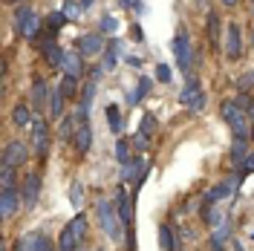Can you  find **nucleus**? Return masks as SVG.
I'll return each mask as SVG.
<instances>
[{"label": "nucleus", "instance_id": "f257e3e1", "mask_svg": "<svg viewBox=\"0 0 254 251\" xmlns=\"http://www.w3.org/2000/svg\"><path fill=\"white\" fill-rule=\"evenodd\" d=\"M98 220H101L104 234L113 237V240H122V237L127 234V228H130V225H125V222H122L119 211H113L110 202H98Z\"/></svg>", "mask_w": 254, "mask_h": 251}, {"label": "nucleus", "instance_id": "f03ea898", "mask_svg": "<svg viewBox=\"0 0 254 251\" xmlns=\"http://www.w3.org/2000/svg\"><path fill=\"white\" fill-rule=\"evenodd\" d=\"M222 119L231 125V130H234V136L237 139H249V125H246V113H243V107H240L237 101H222Z\"/></svg>", "mask_w": 254, "mask_h": 251}, {"label": "nucleus", "instance_id": "7ed1b4c3", "mask_svg": "<svg viewBox=\"0 0 254 251\" xmlns=\"http://www.w3.org/2000/svg\"><path fill=\"white\" fill-rule=\"evenodd\" d=\"M15 29L23 35V38H35L38 29H41V17L32 12L29 6H17L15 12Z\"/></svg>", "mask_w": 254, "mask_h": 251}, {"label": "nucleus", "instance_id": "20e7f679", "mask_svg": "<svg viewBox=\"0 0 254 251\" xmlns=\"http://www.w3.org/2000/svg\"><path fill=\"white\" fill-rule=\"evenodd\" d=\"M179 101H182L185 107H190V113L205 110V93L199 90V81H196V78H188L185 90L179 93Z\"/></svg>", "mask_w": 254, "mask_h": 251}, {"label": "nucleus", "instance_id": "39448f33", "mask_svg": "<svg viewBox=\"0 0 254 251\" xmlns=\"http://www.w3.org/2000/svg\"><path fill=\"white\" fill-rule=\"evenodd\" d=\"M26 159H29V150H26V144L20 139L9 141V144L3 147V165H9V168H20Z\"/></svg>", "mask_w": 254, "mask_h": 251}, {"label": "nucleus", "instance_id": "423d86ee", "mask_svg": "<svg viewBox=\"0 0 254 251\" xmlns=\"http://www.w3.org/2000/svg\"><path fill=\"white\" fill-rule=\"evenodd\" d=\"M32 141H35V156H47V147H49V127L44 119H35L32 125Z\"/></svg>", "mask_w": 254, "mask_h": 251}, {"label": "nucleus", "instance_id": "0eeeda50", "mask_svg": "<svg viewBox=\"0 0 254 251\" xmlns=\"http://www.w3.org/2000/svg\"><path fill=\"white\" fill-rule=\"evenodd\" d=\"M174 58H176V66L179 69H188L190 66V44H188V35L179 32L174 38Z\"/></svg>", "mask_w": 254, "mask_h": 251}, {"label": "nucleus", "instance_id": "6e6552de", "mask_svg": "<svg viewBox=\"0 0 254 251\" xmlns=\"http://www.w3.org/2000/svg\"><path fill=\"white\" fill-rule=\"evenodd\" d=\"M144 173H147V165H144L142 156H136V159H130V162L125 165L122 179H125V182H133V179H136V190H139V185L144 182Z\"/></svg>", "mask_w": 254, "mask_h": 251}, {"label": "nucleus", "instance_id": "1a4fd4ad", "mask_svg": "<svg viewBox=\"0 0 254 251\" xmlns=\"http://www.w3.org/2000/svg\"><path fill=\"white\" fill-rule=\"evenodd\" d=\"M240 52H243V44H240V26L237 23H228V32H225V55L231 61H237Z\"/></svg>", "mask_w": 254, "mask_h": 251}, {"label": "nucleus", "instance_id": "9d476101", "mask_svg": "<svg viewBox=\"0 0 254 251\" xmlns=\"http://www.w3.org/2000/svg\"><path fill=\"white\" fill-rule=\"evenodd\" d=\"M38 193H41V176L38 173H29L23 179V202L29 205H38Z\"/></svg>", "mask_w": 254, "mask_h": 251}, {"label": "nucleus", "instance_id": "9b49d317", "mask_svg": "<svg viewBox=\"0 0 254 251\" xmlns=\"http://www.w3.org/2000/svg\"><path fill=\"white\" fill-rule=\"evenodd\" d=\"M93 98H95V84H87L84 87V95H81L78 101V110H75V122H81V125H87V116H90V107H93Z\"/></svg>", "mask_w": 254, "mask_h": 251}, {"label": "nucleus", "instance_id": "f8f14e48", "mask_svg": "<svg viewBox=\"0 0 254 251\" xmlns=\"http://www.w3.org/2000/svg\"><path fill=\"white\" fill-rule=\"evenodd\" d=\"M20 205V196H17L15 188H3V196H0V214L3 217H12Z\"/></svg>", "mask_w": 254, "mask_h": 251}, {"label": "nucleus", "instance_id": "ddd939ff", "mask_svg": "<svg viewBox=\"0 0 254 251\" xmlns=\"http://www.w3.org/2000/svg\"><path fill=\"white\" fill-rule=\"evenodd\" d=\"M116 211H119V217H122V222L125 225H130L133 222V211H130V196H127V190L125 188H119L116 190Z\"/></svg>", "mask_w": 254, "mask_h": 251}, {"label": "nucleus", "instance_id": "4468645a", "mask_svg": "<svg viewBox=\"0 0 254 251\" xmlns=\"http://www.w3.org/2000/svg\"><path fill=\"white\" fill-rule=\"evenodd\" d=\"M78 49H81V55H98L101 49H104V44H101V35H84L78 41Z\"/></svg>", "mask_w": 254, "mask_h": 251}, {"label": "nucleus", "instance_id": "2eb2a0df", "mask_svg": "<svg viewBox=\"0 0 254 251\" xmlns=\"http://www.w3.org/2000/svg\"><path fill=\"white\" fill-rule=\"evenodd\" d=\"M44 58H47L49 66H55V69H58V66H64V58H66V52H64L58 44L47 41V44H44Z\"/></svg>", "mask_w": 254, "mask_h": 251}, {"label": "nucleus", "instance_id": "dca6fc26", "mask_svg": "<svg viewBox=\"0 0 254 251\" xmlns=\"http://www.w3.org/2000/svg\"><path fill=\"white\" fill-rule=\"evenodd\" d=\"M234 188H237V182H234V179H225V182H220L217 188L208 190L205 202H217V199H225V196H231V193H234Z\"/></svg>", "mask_w": 254, "mask_h": 251}, {"label": "nucleus", "instance_id": "f3484780", "mask_svg": "<svg viewBox=\"0 0 254 251\" xmlns=\"http://www.w3.org/2000/svg\"><path fill=\"white\" fill-rule=\"evenodd\" d=\"M72 141H75V150H78L81 156H84V153L90 150V144H93V127H90V125H81Z\"/></svg>", "mask_w": 254, "mask_h": 251}, {"label": "nucleus", "instance_id": "a211bd4d", "mask_svg": "<svg viewBox=\"0 0 254 251\" xmlns=\"http://www.w3.org/2000/svg\"><path fill=\"white\" fill-rule=\"evenodd\" d=\"M66 228L72 231L75 243L81 246V243H84V237H87V217H84V214H75V217H72V222H69Z\"/></svg>", "mask_w": 254, "mask_h": 251}, {"label": "nucleus", "instance_id": "6ab92c4d", "mask_svg": "<svg viewBox=\"0 0 254 251\" xmlns=\"http://www.w3.org/2000/svg\"><path fill=\"white\" fill-rule=\"evenodd\" d=\"M32 101H35V110H44V104L49 101V90L41 78L35 81V87H32Z\"/></svg>", "mask_w": 254, "mask_h": 251}, {"label": "nucleus", "instance_id": "aec40b11", "mask_svg": "<svg viewBox=\"0 0 254 251\" xmlns=\"http://www.w3.org/2000/svg\"><path fill=\"white\" fill-rule=\"evenodd\" d=\"M147 90H150V78H142L136 90H130V93H127V104H133V107H136V104H142V98L147 95Z\"/></svg>", "mask_w": 254, "mask_h": 251}, {"label": "nucleus", "instance_id": "412c9836", "mask_svg": "<svg viewBox=\"0 0 254 251\" xmlns=\"http://www.w3.org/2000/svg\"><path fill=\"white\" fill-rule=\"evenodd\" d=\"M49 116L52 119H64V93L61 90H55V93L49 95Z\"/></svg>", "mask_w": 254, "mask_h": 251}, {"label": "nucleus", "instance_id": "4be33fe9", "mask_svg": "<svg viewBox=\"0 0 254 251\" xmlns=\"http://www.w3.org/2000/svg\"><path fill=\"white\" fill-rule=\"evenodd\" d=\"M64 66H66V75H75V78L84 72V66H81V55H75V52H66Z\"/></svg>", "mask_w": 254, "mask_h": 251}, {"label": "nucleus", "instance_id": "5701e85b", "mask_svg": "<svg viewBox=\"0 0 254 251\" xmlns=\"http://www.w3.org/2000/svg\"><path fill=\"white\" fill-rule=\"evenodd\" d=\"M159 246H162V251H176L174 234H171V225H159Z\"/></svg>", "mask_w": 254, "mask_h": 251}, {"label": "nucleus", "instance_id": "b1692460", "mask_svg": "<svg viewBox=\"0 0 254 251\" xmlns=\"http://www.w3.org/2000/svg\"><path fill=\"white\" fill-rule=\"evenodd\" d=\"M58 90L64 93V98H75L78 95V81H75V75H64Z\"/></svg>", "mask_w": 254, "mask_h": 251}, {"label": "nucleus", "instance_id": "393cba45", "mask_svg": "<svg viewBox=\"0 0 254 251\" xmlns=\"http://www.w3.org/2000/svg\"><path fill=\"white\" fill-rule=\"evenodd\" d=\"M208 41H211L214 47L220 44V15H214V12L208 15Z\"/></svg>", "mask_w": 254, "mask_h": 251}, {"label": "nucleus", "instance_id": "a878e982", "mask_svg": "<svg viewBox=\"0 0 254 251\" xmlns=\"http://www.w3.org/2000/svg\"><path fill=\"white\" fill-rule=\"evenodd\" d=\"M75 249H78V243H75L72 231H69V228H64L61 237H58V251H75Z\"/></svg>", "mask_w": 254, "mask_h": 251}, {"label": "nucleus", "instance_id": "bb28decb", "mask_svg": "<svg viewBox=\"0 0 254 251\" xmlns=\"http://www.w3.org/2000/svg\"><path fill=\"white\" fill-rule=\"evenodd\" d=\"M119 49H122V44H119V41H110L107 55H104V66H101V69H116V61H119V58H116V52H119Z\"/></svg>", "mask_w": 254, "mask_h": 251}, {"label": "nucleus", "instance_id": "cd10ccee", "mask_svg": "<svg viewBox=\"0 0 254 251\" xmlns=\"http://www.w3.org/2000/svg\"><path fill=\"white\" fill-rule=\"evenodd\" d=\"M75 127H72V119H61V130H58V139L61 141H72L75 139Z\"/></svg>", "mask_w": 254, "mask_h": 251}, {"label": "nucleus", "instance_id": "c85d7f7f", "mask_svg": "<svg viewBox=\"0 0 254 251\" xmlns=\"http://www.w3.org/2000/svg\"><path fill=\"white\" fill-rule=\"evenodd\" d=\"M107 125H110L113 133H119V130H122V113H119V107H116V104H110V107H107Z\"/></svg>", "mask_w": 254, "mask_h": 251}, {"label": "nucleus", "instance_id": "c756f323", "mask_svg": "<svg viewBox=\"0 0 254 251\" xmlns=\"http://www.w3.org/2000/svg\"><path fill=\"white\" fill-rule=\"evenodd\" d=\"M32 251H52L49 237H47V234H38V231H32Z\"/></svg>", "mask_w": 254, "mask_h": 251}, {"label": "nucleus", "instance_id": "7c9ffc66", "mask_svg": "<svg viewBox=\"0 0 254 251\" xmlns=\"http://www.w3.org/2000/svg\"><path fill=\"white\" fill-rule=\"evenodd\" d=\"M12 122H15L17 127H26L29 125V110H26L23 104H17L15 110H12Z\"/></svg>", "mask_w": 254, "mask_h": 251}, {"label": "nucleus", "instance_id": "2f4dec72", "mask_svg": "<svg viewBox=\"0 0 254 251\" xmlns=\"http://www.w3.org/2000/svg\"><path fill=\"white\" fill-rule=\"evenodd\" d=\"M61 12L66 15V20H78V15H81V3H75V0H66Z\"/></svg>", "mask_w": 254, "mask_h": 251}, {"label": "nucleus", "instance_id": "473e14b6", "mask_svg": "<svg viewBox=\"0 0 254 251\" xmlns=\"http://www.w3.org/2000/svg\"><path fill=\"white\" fill-rule=\"evenodd\" d=\"M0 179H3V188H15V168L0 165Z\"/></svg>", "mask_w": 254, "mask_h": 251}, {"label": "nucleus", "instance_id": "72a5a7b5", "mask_svg": "<svg viewBox=\"0 0 254 251\" xmlns=\"http://www.w3.org/2000/svg\"><path fill=\"white\" fill-rule=\"evenodd\" d=\"M231 159H234V162L249 159L246 156V139H234V144H231Z\"/></svg>", "mask_w": 254, "mask_h": 251}, {"label": "nucleus", "instance_id": "f704fd0d", "mask_svg": "<svg viewBox=\"0 0 254 251\" xmlns=\"http://www.w3.org/2000/svg\"><path fill=\"white\" fill-rule=\"evenodd\" d=\"M116 162H119V165H127V162H130V150H127V141H116Z\"/></svg>", "mask_w": 254, "mask_h": 251}, {"label": "nucleus", "instance_id": "c9c22d12", "mask_svg": "<svg viewBox=\"0 0 254 251\" xmlns=\"http://www.w3.org/2000/svg\"><path fill=\"white\" fill-rule=\"evenodd\" d=\"M153 130H156V116H153V113H147V116L142 119V130H139V133H142V136H150Z\"/></svg>", "mask_w": 254, "mask_h": 251}, {"label": "nucleus", "instance_id": "e433bc0d", "mask_svg": "<svg viewBox=\"0 0 254 251\" xmlns=\"http://www.w3.org/2000/svg\"><path fill=\"white\" fill-rule=\"evenodd\" d=\"M116 29H119V20H116L113 15L101 17V32H116Z\"/></svg>", "mask_w": 254, "mask_h": 251}, {"label": "nucleus", "instance_id": "4c0bfd02", "mask_svg": "<svg viewBox=\"0 0 254 251\" xmlns=\"http://www.w3.org/2000/svg\"><path fill=\"white\" fill-rule=\"evenodd\" d=\"M64 23H66V15H64V12H55V15H49V26H52V29H61Z\"/></svg>", "mask_w": 254, "mask_h": 251}, {"label": "nucleus", "instance_id": "58836bf2", "mask_svg": "<svg viewBox=\"0 0 254 251\" xmlns=\"http://www.w3.org/2000/svg\"><path fill=\"white\" fill-rule=\"evenodd\" d=\"M156 78L162 81V84H168V81H171V69H168L165 63H159V66H156Z\"/></svg>", "mask_w": 254, "mask_h": 251}, {"label": "nucleus", "instance_id": "ea45409f", "mask_svg": "<svg viewBox=\"0 0 254 251\" xmlns=\"http://www.w3.org/2000/svg\"><path fill=\"white\" fill-rule=\"evenodd\" d=\"M249 84H254V72H246V75H243V78L237 81V87H240V90H246Z\"/></svg>", "mask_w": 254, "mask_h": 251}, {"label": "nucleus", "instance_id": "a19ab883", "mask_svg": "<svg viewBox=\"0 0 254 251\" xmlns=\"http://www.w3.org/2000/svg\"><path fill=\"white\" fill-rule=\"evenodd\" d=\"M72 205H81V185L78 182L72 185Z\"/></svg>", "mask_w": 254, "mask_h": 251}, {"label": "nucleus", "instance_id": "79ce46f5", "mask_svg": "<svg viewBox=\"0 0 254 251\" xmlns=\"http://www.w3.org/2000/svg\"><path fill=\"white\" fill-rule=\"evenodd\" d=\"M252 171H254V153H249L246 165H243V173H252Z\"/></svg>", "mask_w": 254, "mask_h": 251}, {"label": "nucleus", "instance_id": "37998d69", "mask_svg": "<svg viewBox=\"0 0 254 251\" xmlns=\"http://www.w3.org/2000/svg\"><path fill=\"white\" fill-rule=\"evenodd\" d=\"M93 3H95V0H81V9H90Z\"/></svg>", "mask_w": 254, "mask_h": 251}, {"label": "nucleus", "instance_id": "c03bdc74", "mask_svg": "<svg viewBox=\"0 0 254 251\" xmlns=\"http://www.w3.org/2000/svg\"><path fill=\"white\" fill-rule=\"evenodd\" d=\"M127 6H136V9H142V3H139V0H125Z\"/></svg>", "mask_w": 254, "mask_h": 251}, {"label": "nucleus", "instance_id": "a18cd8bd", "mask_svg": "<svg viewBox=\"0 0 254 251\" xmlns=\"http://www.w3.org/2000/svg\"><path fill=\"white\" fill-rule=\"evenodd\" d=\"M222 3H225V6H234V3H237V0H222Z\"/></svg>", "mask_w": 254, "mask_h": 251}, {"label": "nucleus", "instance_id": "49530a36", "mask_svg": "<svg viewBox=\"0 0 254 251\" xmlns=\"http://www.w3.org/2000/svg\"><path fill=\"white\" fill-rule=\"evenodd\" d=\"M252 44H254V32H252Z\"/></svg>", "mask_w": 254, "mask_h": 251}, {"label": "nucleus", "instance_id": "de8ad7c7", "mask_svg": "<svg viewBox=\"0 0 254 251\" xmlns=\"http://www.w3.org/2000/svg\"><path fill=\"white\" fill-rule=\"evenodd\" d=\"M252 110H254V107H252ZM252 119H254V113H252Z\"/></svg>", "mask_w": 254, "mask_h": 251}, {"label": "nucleus", "instance_id": "09e8293b", "mask_svg": "<svg viewBox=\"0 0 254 251\" xmlns=\"http://www.w3.org/2000/svg\"><path fill=\"white\" fill-rule=\"evenodd\" d=\"M9 3H15V0H9Z\"/></svg>", "mask_w": 254, "mask_h": 251}, {"label": "nucleus", "instance_id": "8fccbe9b", "mask_svg": "<svg viewBox=\"0 0 254 251\" xmlns=\"http://www.w3.org/2000/svg\"><path fill=\"white\" fill-rule=\"evenodd\" d=\"M98 251H101V249H98Z\"/></svg>", "mask_w": 254, "mask_h": 251}]
</instances>
